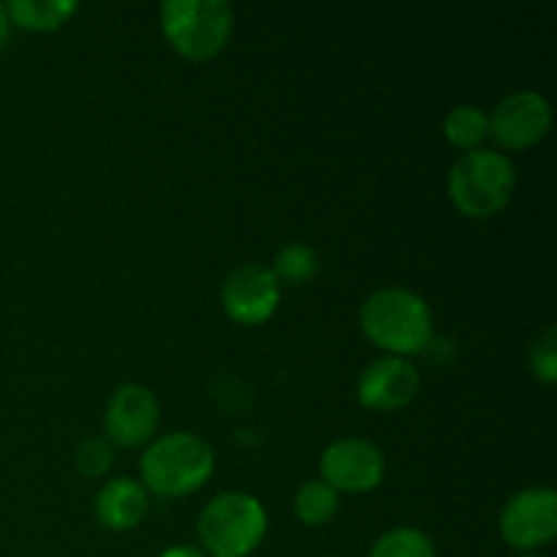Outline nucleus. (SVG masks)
Segmentation results:
<instances>
[{
    "label": "nucleus",
    "mask_w": 557,
    "mask_h": 557,
    "mask_svg": "<svg viewBox=\"0 0 557 557\" xmlns=\"http://www.w3.org/2000/svg\"><path fill=\"white\" fill-rule=\"evenodd\" d=\"M359 324L373 346L389 357H417L433 337V313L417 292L386 286L370 294L359 313Z\"/></svg>",
    "instance_id": "1"
},
{
    "label": "nucleus",
    "mask_w": 557,
    "mask_h": 557,
    "mask_svg": "<svg viewBox=\"0 0 557 557\" xmlns=\"http://www.w3.org/2000/svg\"><path fill=\"white\" fill-rule=\"evenodd\" d=\"M215 451L194 433H169L152 441L139 460L141 487L158 498H183L210 482Z\"/></svg>",
    "instance_id": "2"
},
{
    "label": "nucleus",
    "mask_w": 557,
    "mask_h": 557,
    "mask_svg": "<svg viewBox=\"0 0 557 557\" xmlns=\"http://www.w3.org/2000/svg\"><path fill=\"white\" fill-rule=\"evenodd\" d=\"M517 188L515 163L495 150L462 152L449 172L451 205L473 221H484L504 210Z\"/></svg>",
    "instance_id": "3"
},
{
    "label": "nucleus",
    "mask_w": 557,
    "mask_h": 557,
    "mask_svg": "<svg viewBox=\"0 0 557 557\" xmlns=\"http://www.w3.org/2000/svg\"><path fill=\"white\" fill-rule=\"evenodd\" d=\"M267 536V511L248 493H221L201 509L199 542L207 557H248Z\"/></svg>",
    "instance_id": "4"
},
{
    "label": "nucleus",
    "mask_w": 557,
    "mask_h": 557,
    "mask_svg": "<svg viewBox=\"0 0 557 557\" xmlns=\"http://www.w3.org/2000/svg\"><path fill=\"white\" fill-rule=\"evenodd\" d=\"M161 30L177 54L205 63L223 52L234 30V11L226 0H166Z\"/></svg>",
    "instance_id": "5"
},
{
    "label": "nucleus",
    "mask_w": 557,
    "mask_h": 557,
    "mask_svg": "<svg viewBox=\"0 0 557 557\" xmlns=\"http://www.w3.org/2000/svg\"><path fill=\"white\" fill-rule=\"evenodd\" d=\"M500 536L517 553H539L557 536V495L549 487H528L500 509Z\"/></svg>",
    "instance_id": "6"
},
{
    "label": "nucleus",
    "mask_w": 557,
    "mask_h": 557,
    "mask_svg": "<svg viewBox=\"0 0 557 557\" xmlns=\"http://www.w3.org/2000/svg\"><path fill=\"white\" fill-rule=\"evenodd\" d=\"M319 471L335 493H370L384 482L386 460L373 441L337 438L321 455Z\"/></svg>",
    "instance_id": "7"
},
{
    "label": "nucleus",
    "mask_w": 557,
    "mask_h": 557,
    "mask_svg": "<svg viewBox=\"0 0 557 557\" xmlns=\"http://www.w3.org/2000/svg\"><path fill=\"white\" fill-rule=\"evenodd\" d=\"M549 128H553V107L536 90L511 92L490 114V136L511 152L536 147L549 134Z\"/></svg>",
    "instance_id": "8"
},
{
    "label": "nucleus",
    "mask_w": 557,
    "mask_h": 557,
    "mask_svg": "<svg viewBox=\"0 0 557 557\" xmlns=\"http://www.w3.org/2000/svg\"><path fill=\"white\" fill-rule=\"evenodd\" d=\"M161 422V406L158 397L145 384H123L109 397L107 413H103V433L107 441L123 449L150 444Z\"/></svg>",
    "instance_id": "9"
},
{
    "label": "nucleus",
    "mask_w": 557,
    "mask_h": 557,
    "mask_svg": "<svg viewBox=\"0 0 557 557\" xmlns=\"http://www.w3.org/2000/svg\"><path fill=\"white\" fill-rule=\"evenodd\" d=\"M221 302L228 319L243 326H259L281 302V281L270 267L243 264L223 281Z\"/></svg>",
    "instance_id": "10"
},
{
    "label": "nucleus",
    "mask_w": 557,
    "mask_h": 557,
    "mask_svg": "<svg viewBox=\"0 0 557 557\" xmlns=\"http://www.w3.org/2000/svg\"><path fill=\"white\" fill-rule=\"evenodd\" d=\"M419 384H422L419 370L408 359L384 354L362 370L357 381V397L370 411L392 413L406 408L417 397Z\"/></svg>",
    "instance_id": "11"
},
{
    "label": "nucleus",
    "mask_w": 557,
    "mask_h": 557,
    "mask_svg": "<svg viewBox=\"0 0 557 557\" xmlns=\"http://www.w3.org/2000/svg\"><path fill=\"white\" fill-rule=\"evenodd\" d=\"M150 511L147 490L136 479H109L96 495V517L109 531H134Z\"/></svg>",
    "instance_id": "12"
},
{
    "label": "nucleus",
    "mask_w": 557,
    "mask_h": 557,
    "mask_svg": "<svg viewBox=\"0 0 557 557\" xmlns=\"http://www.w3.org/2000/svg\"><path fill=\"white\" fill-rule=\"evenodd\" d=\"M76 11L74 0H9L5 14L11 25L25 27L33 33L58 30Z\"/></svg>",
    "instance_id": "13"
},
{
    "label": "nucleus",
    "mask_w": 557,
    "mask_h": 557,
    "mask_svg": "<svg viewBox=\"0 0 557 557\" xmlns=\"http://www.w3.org/2000/svg\"><path fill=\"white\" fill-rule=\"evenodd\" d=\"M444 136L457 150H479L490 136V114L476 103H457L444 117Z\"/></svg>",
    "instance_id": "14"
},
{
    "label": "nucleus",
    "mask_w": 557,
    "mask_h": 557,
    "mask_svg": "<svg viewBox=\"0 0 557 557\" xmlns=\"http://www.w3.org/2000/svg\"><path fill=\"white\" fill-rule=\"evenodd\" d=\"M341 509V498H337L335 490L330 484H324L321 479H310L294 495V515L302 525L308 528H321L332 520Z\"/></svg>",
    "instance_id": "15"
},
{
    "label": "nucleus",
    "mask_w": 557,
    "mask_h": 557,
    "mask_svg": "<svg viewBox=\"0 0 557 557\" xmlns=\"http://www.w3.org/2000/svg\"><path fill=\"white\" fill-rule=\"evenodd\" d=\"M272 275L283 283H308L319 272V253L305 243H288L277 250L275 261H272Z\"/></svg>",
    "instance_id": "16"
},
{
    "label": "nucleus",
    "mask_w": 557,
    "mask_h": 557,
    "mask_svg": "<svg viewBox=\"0 0 557 557\" xmlns=\"http://www.w3.org/2000/svg\"><path fill=\"white\" fill-rule=\"evenodd\" d=\"M370 557H438L435 544L419 528H392L370 549Z\"/></svg>",
    "instance_id": "17"
},
{
    "label": "nucleus",
    "mask_w": 557,
    "mask_h": 557,
    "mask_svg": "<svg viewBox=\"0 0 557 557\" xmlns=\"http://www.w3.org/2000/svg\"><path fill=\"white\" fill-rule=\"evenodd\" d=\"M528 368H531L533 379L542 384H555L557 381V330L547 326L536 341L531 343L528 351Z\"/></svg>",
    "instance_id": "18"
},
{
    "label": "nucleus",
    "mask_w": 557,
    "mask_h": 557,
    "mask_svg": "<svg viewBox=\"0 0 557 557\" xmlns=\"http://www.w3.org/2000/svg\"><path fill=\"white\" fill-rule=\"evenodd\" d=\"M114 462V449L107 438H87L76 449V471L87 479H98L109 473Z\"/></svg>",
    "instance_id": "19"
},
{
    "label": "nucleus",
    "mask_w": 557,
    "mask_h": 557,
    "mask_svg": "<svg viewBox=\"0 0 557 557\" xmlns=\"http://www.w3.org/2000/svg\"><path fill=\"white\" fill-rule=\"evenodd\" d=\"M9 38H11V20L9 14H5V3H0V49L9 44Z\"/></svg>",
    "instance_id": "20"
},
{
    "label": "nucleus",
    "mask_w": 557,
    "mask_h": 557,
    "mask_svg": "<svg viewBox=\"0 0 557 557\" xmlns=\"http://www.w3.org/2000/svg\"><path fill=\"white\" fill-rule=\"evenodd\" d=\"M158 557H207V555L201 553V549H196V547H172V549H166V553H161Z\"/></svg>",
    "instance_id": "21"
},
{
    "label": "nucleus",
    "mask_w": 557,
    "mask_h": 557,
    "mask_svg": "<svg viewBox=\"0 0 557 557\" xmlns=\"http://www.w3.org/2000/svg\"><path fill=\"white\" fill-rule=\"evenodd\" d=\"M517 557H547V555H539V553H520Z\"/></svg>",
    "instance_id": "22"
}]
</instances>
